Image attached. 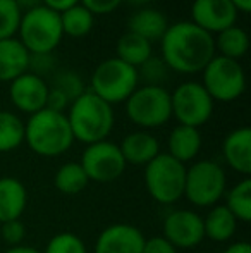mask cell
<instances>
[{"label":"cell","mask_w":251,"mask_h":253,"mask_svg":"<svg viewBox=\"0 0 251 253\" xmlns=\"http://www.w3.org/2000/svg\"><path fill=\"white\" fill-rule=\"evenodd\" d=\"M160 52L169 69L181 74L201 73L217 55L214 37L191 21L169 24L160 38Z\"/></svg>","instance_id":"6da1fadb"},{"label":"cell","mask_w":251,"mask_h":253,"mask_svg":"<svg viewBox=\"0 0 251 253\" xmlns=\"http://www.w3.org/2000/svg\"><path fill=\"white\" fill-rule=\"evenodd\" d=\"M66 116L74 141H81L84 145L107 140L115 123L114 107L98 98L90 90L71 103Z\"/></svg>","instance_id":"7a4b0ae2"},{"label":"cell","mask_w":251,"mask_h":253,"mask_svg":"<svg viewBox=\"0 0 251 253\" xmlns=\"http://www.w3.org/2000/svg\"><path fill=\"white\" fill-rule=\"evenodd\" d=\"M24 143L40 157L54 159L72 147L74 136L64 112L43 109L24 123Z\"/></svg>","instance_id":"3957f363"},{"label":"cell","mask_w":251,"mask_h":253,"mask_svg":"<svg viewBox=\"0 0 251 253\" xmlns=\"http://www.w3.org/2000/svg\"><path fill=\"white\" fill-rule=\"evenodd\" d=\"M140 86L138 69L117 57L100 62L95 67L90 81V91L108 105L122 103Z\"/></svg>","instance_id":"277c9868"},{"label":"cell","mask_w":251,"mask_h":253,"mask_svg":"<svg viewBox=\"0 0 251 253\" xmlns=\"http://www.w3.org/2000/svg\"><path fill=\"white\" fill-rule=\"evenodd\" d=\"M186 166L169 153H158L144 166V186L160 205H174L184 197Z\"/></svg>","instance_id":"5b68a950"},{"label":"cell","mask_w":251,"mask_h":253,"mask_svg":"<svg viewBox=\"0 0 251 253\" xmlns=\"http://www.w3.org/2000/svg\"><path fill=\"white\" fill-rule=\"evenodd\" d=\"M17 35L30 53H52L64 37L61 16L45 5L26 10L21 17Z\"/></svg>","instance_id":"8992f818"},{"label":"cell","mask_w":251,"mask_h":253,"mask_svg":"<svg viewBox=\"0 0 251 253\" xmlns=\"http://www.w3.org/2000/svg\"><path fill=\"white\" fill-rule=\"evenodd\" d=\"M227 176L220 164L214 160H198L186 167L184 197L198 209H210L224 198Z\"/></svg>","instance_id":"52a82bcc"},{"label":"cell","mask_w":251,"mask_h":253,"mask_svg":"<svg viewBox=\"0 0 251 253\" xmlns=\"http://www.w3.org/2000/svg\"><path fill=\"white\" fill-rule=\"evenodd\" d=\"M126 114L133 124L148 131L162 127L172 117L171 91L164 86H138L126 100Z\"/></svg>","instance_id":"ba28073f"},{"label":"cell","mask_w":251,"mask_h":253,"mask_svg":"<svg viewBox=\"0 0 251 253\" xmlns=\"http://www.w3.org/2000/svg\"><path fill=\"white\" fill-rule=\"evenodd\" d=\"M201 74V84L214 102H234L246 90V74L239 60L215 55Z\"/></svg>","instance_id":"9c48e42d"},{"label":"cell","mask_w":251,"mask_h":253,"mask_svg":"<svg viewBox=\"0 0 251 253\" xmlns=\"http://www.w3.org/2000/svg\"><path fill=\"white\" fill-rule=\"evenodd\" d=\"M214 105L215 102L207 93L203 84L196 81L181 83L171 93L172 117H176L182 126L200 127L207 124L214 114Z\"/></svg>","instance_id":"30bf717a"},{"label":"cell","mask_w":251,"mask_h":253,"mask_svg":"<svg viewBox=\"0 0 251 253\" xmlns=\"http://www.w3.org/2000/svg\"><path fill=\"white\" fill-rule=\"evenodd\" d=\"M79 164L88 179L95 183H112L124 174L127 167L119 145L108 140L86 145L81 153Z\"/></svg>","instance_id":"8fae6325"},{"label":"cell","mask_w":251,"mask_h":253,"mask_svg":"<svg viewBox=\"0 0 251 253\" xmlns=\"http://www.w3.org/2000/svg\"><path fill=\"white\" fill-rule=\"evenodd\" d=\"M162 236L178 250L196 248L205 240L203 217L188 209L172 210L162 224Z\"/></svg>","instance_id":"7c38bea8"},{"label":"cell","mask_w":251,"mask_h":253,"mask_svg":"<svg viewBox=\"0 0 251 253\" xmlns=\"http://www.w3.org/2000/svg\"><path fill=\"white\" fill-rule=\"evenodd\" d=\"M238 14L231 0H194L191 5V23L214 37L234 26Z\"/></svg>","instance_id":"4fadbf2b"},{"label":"cell","mask_w":251,"mask_h":253,"mask_svg":"<svg viewBox=\"0 0 251 253\" xmlns=\"http://www.w3.org/2000/svg\"><path fill=\"white\" fill-rule=\"evenodd\" d=\"M47 97L48 84L45 83L43 78L36 76V74L26 71L14 81H10L9 98L12 105L21 112L33 116V114L43 110L47 107Z\"/></svg>","instance_id":"5bb4252c"},{"label":"cell","mask_w":251,"mask_h":253,"mask_svg":"<svg viewBox=\"0 0 251 253\" xmlns=\"http://www.w3.org/2000/svg\"><path fill=\"white\" fill-rule=\"evenodd\" d=\"M144 240L141 229L133 224H110L98 234L93 253H143Z\"/></svg>","instance_id":"9a60e30c"},{"label":"cell","mask_w":251,"mask_h":253,"mask_svg":"<svg viewBox=\"0 0 251 253\" xmlns=\"http://www.w3.org/2000/svg\"><path fill=\"white\" fill-rule=\"evenodd\" d=\"M222 155L229 167L243 177L251 174V129L248 126L232 129L222 143Z\"/></svg>","instance_id":"2e32d148"},{"label":"cell","mask_w":251,"mask_h":253,"mask_svg":"<svg viewBox=\"0 0 251 253\" xmlns=\"http://www.w3.org/2000/svg\"><path fill=\"white\" fill-rule=\"evenodd\" d=\"M119 150L124 157L126 164L144 167L160 153V143L150 131L140 129L124 136V140L119 145Z\"/></svg>","instance_id":"e0dca14e"},{"label":"cell","mask_w":251,"mask_h":253,"mask_svg":"<svg viewBox=\"0 0 251 253\" xmlns=\"http://www.w3.org/2000/svg\"><path fill=\"white\" fill-rule=\"evenodd\" d=\"M28 207V190L12 176L0 177V224L21 219Z\"/></svg>","instance_id":"ac0fdd59"},{"label":"cell","mask_w":251,"mask_h":253,"mask_svg":"<svg viewBox=\"0 0 251 253\" xmlns=\"http://www.w3.org/2000/svg\"><path fill=\"white\" fill-rule=\"evenodd\" d=\"M30 66V52L17 38L0 40V81L10 83Z\"/></svg>","instance_id":"d6986e66"},{"label":"cell","mask_w":251,"mask_h":253,"mask_svg":"<svg viewBox=\"0 0 251 253\" xmlns=\"http://www.w3.org/2000/svg\"><path fill=\"white\" fill-rule=\"evenodd\" d=\"M201 145H203V140H201V133L198 127L178 124L169 134L167 153L186 166V162L196 159V155L201 150Z\"/></svg>","instance_id":"ffe728a7"},{"label":"cell","mask_w":251,"mask_h":253,"mask_svg":"<svg viewBox=\"0 0 251 253\" xmlns=\"http://www.w3.org/2000/svg\"><path fill=\"white\" fill-rule=\"evenodd\" d=\"M203 229L205 238L215 243H227L234 238L238 231V219L229 212L227 207L214 205L208 209V213L203 217Z\"/></svg>","instance_id":"44dd1931"},{"label":"cell","mask_w":251,"mask_h":253,"mask_svg":"<svg viewBox=\"0 0 251 253\" xmlns=\"http://www.w3.org/2000/svg\"><path fill=\"white\" fill-rule=\"evenodd\" d=\"M169 28V21L157 9H141L134 12L127 21V31L144 38L150 43L160 42Z\"/></svg>","instance_id":"7402d4cb"},{"label":"cell","mask_w":251,"mask_h":253,"mask_svg":"<svg viewBox=\"0 0 251 253\" xmlns=\"http://www.w3.org/2000/svg\"><path fill=\"white\" fill-rule=\"evenodd\" d=\"M214 42H215V52H220L218 55L227 57V59L232 60L243 59L250 48L248 33L243 28H239L238 24L217 33Z\"/></svg>","instance_id":"603a6c76"},{"label":"cell","mask_w":251,"mask_h":253,"mask_svg":"<svg viewBox=\"0 0 251 253\" xmlns=\"http://www.w3.org/2000/svg\"><path fill=\"white\" fill-rule=\"evenodd\" d=\"M224 198V205L238 219V222L248 224L251 220V177H243L239 183L225 190Z\"/></svg>","instance_id":"cb8c5ba5"},{"label":"cell","mask_w":251,"mask_h":253,"mask_svg":"<svg viewBox=\"0 0 251 253\" xmlns=\"http://www.w3.org/2000/svg\"><path fill=\"white\" fill-rule=\"evenodd\" d=\"M151 57V43L134 33H124L117 42V59L133 67H140Z\"/></svg>","instance_id":"d4e9b609"},{"label":"cell","mask_w":251,"mask_h":253,"mask_svg":"<svg viewBox=\"0 0 251 253\" xmlns=\"http://www.w3.org/2000/svg\"><path fill=\"white\" fill-rule=\"evenodd\" d=\"M90 184L86 172L79 162H66L54 176V186L64 195H77Z\"/></svg>","instance_id":"484cf974"},{"label":"cell","mask_w":251,"mask_h":253,"mask_svg":"<svg viewBox=\"0 0 251 253\" xmlns=\"http://www.w3.org/2000/svg\"><path fill=\"white\" fill-rule=\"evenodd\" d=\"M61 16L62 33L72 38H83L90 35L95 24V16L88 9H84L81 3L71 7L59 14Z\"/></svg>","instance_id":"4316f807"},{"label":"cell","mask_w":251,"mask_h":253,"mask_svg":"<svg viewBox=\"0 0 251 253\" xmlns=\"http://www.w3.org/2000/svg\"><path fill=\"white\" fill-rule=\"evenodd\" d=\"M24 143V123L17 114L0 110V153L12 152Z\"/></svg>","instance_id":"83f0119b"},{"label":"cell","mask_w":251,"mask_h":253,"mask_svg":"<svg viewBox=\"0 0 251 253\" xmlns=\"http://www.w3.org/2000/svg\"><path fill=\"white\" fill-rule=\"evenodd\" d=\"M23 10L14 0H0V40L16 38Z\"/></svg>","instance_id":"f1b7e54d"},{"label":"cell","mask_w":251,"mask_h":253,"mask_svg":"<svg viewBox=\"0 0 251 253\" xmlns=\"http://www.w3.org/2000/svg\"><path fill=\"white\" fill-rule=\"evenodd\" d=\"M52 88H57L59 91H62L71 103L86 91L83 78L76 71H59L52 81Z\"/></svg>","instance_id":"f546056e"},{"label":"cell","mask_w":251,"mask_h":253,"mask_svg":"<svg viewBox=\"0 0 251 253\" xmlns=\"http://www.w3.org/2000/svg\"><path fill=\"white\" fill-rule=\"evenodd\" d=\"M41 253H88V248L77 234L64 231L52 236Z\"/></svg>","instance_id":"4dcf8cb0"},{"label":"cell","mask_w":251,"mask_h":253,"mask_svg":"<svg viewBox=\"0 0 251 253\" xmlns=\"http://www.w3.org/2000/svg\"><path fill=\"white\" fill-rule=\"evenodd\" d=\"M169 71L171 69H169L167 64L162 60V57H153V55H151L146 62L138 67L140 78H143V80L146 81V84H155V86H162V81L167 78Z\"/></svg>","instance_id":"1f68e13d"},{"label":"cell","mask_w":251,"mask_h":253,"mask_svg":"<svg viewBox=\"0 0 251 253\" xmlns=\"http://www.w3.org/2000/svg\"><path fill=\"white\" fill-rule=\"evenodd\" d=\"M0 236L10 247H17L23 245L24 238H26V226L21 219L9 220V222L0 224Z\"/></svg>","instance_id":"d6a6232c"},{"label":"cell","mask_w":251,"mask_h":253,"mask_svg":"<svg viewBox=\"0 0 251 253\" xmlns=\"http://www.w3.org/2000/svg\"><path fill=\"white\" fill-rule=\"evenodd\" d=\"M55 66V60L52 53H30V66L28 73H33L36 76L43 78V74H48Z\"/></svg>","instance_id":"836d02e7"},{"label":"cell","mask_w":251,"mask_h":253,"mask_svg":"<svg viewBox=\"0 0 251 253\" xmlns=\"http://www.w3.org/2000/svg\"><path fill=\"white\" fill-rule=\"evenodd\" d=\"M124 0H79L84 9L90 10L93 16H105L117 9Z\"/></svg>","instance_id":"e575fe53"},{"label":"cell","mask_w":251,"mask_h":253,"mask_svg":"<svg viewBox=\"0 0 251 253\" xmlns=\"http://www.w3.org/2000/svg\"><path fill=\"white\" fill-rule=\"evenodd\" d=\"M143 253H178V248L171 245L164 236H153L144 240Z\"/></svg>","instance_id":"d590c367"},{"label":"cell","mask_w":251,"mask_h":253,"mask_svg":"<svg viewBox=\"0 0 251 253\" xmlns=\"http://www.w3.org/2000/svg\"><path fill=\"white\" fill-rule=\"evenodd\" d=\"M71 102L62 91H59L57 88L48 86V97H47V107L45 109H50L54 112H64L66 114V109H69Z\"/></svg>","instance_id":"8d00e7d4"},{"label":"cell","mask_w":251,"mask_h":253,"mask_svg":"<svg viewBox=\"0 0 251 253\" xmlns=\"http://www.w3.org/2000/svg\"><path fill=\"white\" fill-rule=\"evenodd\" d=\"M79 0H41V5L48 7V9L55 10V12H64V10L71 9V7L77 5Z\"/></svg>","instance_id":"74e56055"},{"label":"cell","mask_w":251,"mask_h":253,"mask_svg":"<svg viewBox=\"0 0 251 253\" xmlns=\"http://www.w3.org/2000/svg\"><path fill=\"white\" fill-rule=\"evenodd\" d=\"M222 253H251V245L248 241H234Z\"/></svg>","instance_id":"f35d334b"},{"label":"cell","mask_w":251,"mask_h":253,"mask_svg":"<svg viewBox=\"0 0 251 253\" xmlns=\"http://www.w3.org/2000/svg\"><path fill=\"white\" fill-rule=\"evenodd\" d=\"M3 253H41L38 248L35 247H26V245H17V247H10L7 248Z\"/></svg>","instance_id":"ab89813d"},{"label":"cell","mask_w":251,"mask_h":253,"mask_svg":"<svg viewBox=\"0 0 251 253\" xmlns=\"http://www.w3.org/2000/svg\"><path fill=\"white\" fill-rule=\"evenodd\" d=\"M14 2L17 3V7H19L23 12H26V10L30 9H35V7L41 5V0H14Z\"/></svg>","instance_id":"60d3db41"},{"label":"cell","mask_w":251,"mask_h":253,"mask_svg":"<svg viewBox=\"0 0 251 253\" xmlns=\"http://www.w3.org/2000/svg\"><path fill=\"white\" fill-rule=\"evenodd\" d=\"M232 5L238 9V12H245L248 14L251 10V0H231Z\"/></svg>","instance_id":"b9f144b4"},{"label":"cell","mask_w":251,"mask_h":253,"mask_svg":"<svg viewBox=\"0 0 251 253\" xmlns=\"http://www.w3.org/2000/svg\"><path fill=\"white\" fill-rule=\"evenodd\" d=\"M127 2H131V3H146V2H150V0H127Z\"/></svg>","instance_id":"7bdbcfd3"}]
</instances>
